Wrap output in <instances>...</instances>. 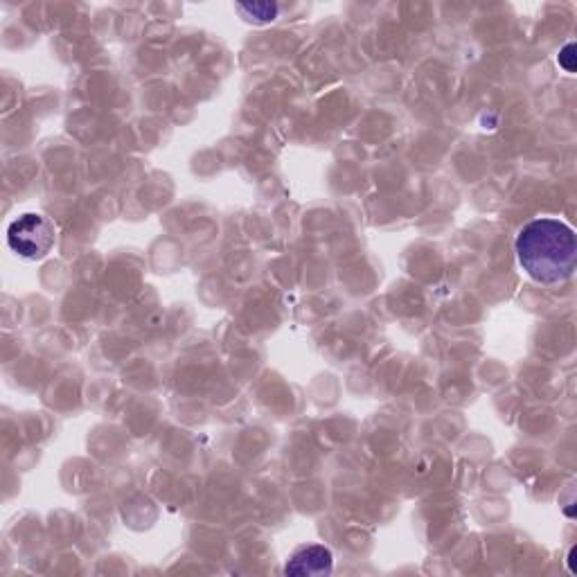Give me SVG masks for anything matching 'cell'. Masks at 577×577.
I'll use <instances>...</instances> for the list:
<instances>
[{"instance_id": "1", "label": "cell", "mask_w": 577, "mask_h": 577, "mask_svg": "<svg viewBox=\"0 0 577 577\" xmlns=\"http://www.w3.org/2000/svg\"><path fill=\"white\" fill-rule=\"evenodd\" d=\"M514 251L523 273L544 287L568 282L577 269L575 230L562 219H532L519 230Z\"/></svg>"}, {"instance_id": "2", "label": "cell", "mask_w": 577, "mask_h": 577, "mask_svg": "<svg viewBox=\"0 0 577 577\" xmlns=\"http://www.w3.org/2000/svg\"><path fill=\"white\" fill-rule=\"evenodd\" d=\"M57 242L55 224L39 212H23L7 226V246L21 260H43Z\"/></svg>"}, {"instance_id": "3", "label": "cell", "mask_w": 577, "mask_h": 577, "mask_svg": "<svg viewBox=\"0 0 577 577\" xmlns=\"http://www.w3.org/2000/svg\"><path fill=\"white\" fill-rule=\"evenodd\" d=\"M334 568V555L330 548L321 544L300 546L294 555L289 557L284 573L287 575H330Z\"/></svg>"}, {"instance_id": "4", "label": "cell", "mask_w": 577, "mask_h": 577, "mask_svg": "<svg viewBox=\"0 0 577 577\" xmlns=\"http://www.w3.org/2000/svg\"><path fill=\"white\" fill-rule=\"evenodd\" d=\"M235 10L244 16V21L255 25H266L278 19L280 5L275 3H253V5H237Z\"/></svg>"}, {"instance_id": "5", "label": "cell", "mask_w": 577, "mask_h": 577, "mask_svg": "<svg viewBox=\"0 0 577 577\" xmlns=\"http://www.w3.org/2000/svg\"><path fill=\"white\" fill-rule=\"evenodd\" d=\"M559 66H562L568 75L575 73V43H566V46L559 50Z\"/></svg>"}]
</instances>
